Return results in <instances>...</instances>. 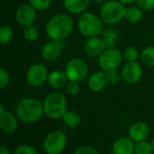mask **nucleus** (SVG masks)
I'll list each match as a JSON object with an SVG mask.
<instances>
[{
  "mask_svg": "<svg viewBox=\"0 0 154 154\" xmlns=\"http://www.w3.org/2000/svg\"><path fill=\"white\" fill-rule=\"evenodd\" d=\"M153 117H154V114H153Z\"/></svg>",
  "mask_w": 154,
  "mask_h": 154,
  "instance_id": "obj_40",
  "label": "nucleus"
},
{
  "mask_svg": "<svg viewBox=\"0 0 154 154\" xmlns=\"http://www.w3.org/2000/svg\"><path fill=\"white\" fill-rule=\"evenodd\" d=\"M45 114L43 102L36 98L26 97L20 100L16 106V115L25 123L38 122Z\"/></svg>",
  "mask_w": 154,
  "mask_h": 154,
  "instance_id": "obj_2",
  "label": "nucleus"
},
{
  "mask_svg": "<svg viewBox=\"0 0 154 154\" xmlns=\"http://www.w3.org/2000/svg\"><path fill=\"white\" fill-rule=\"evenodd\" d=\"M73 26L74 23L72 17L68 14L60 13L48 19L45 31L49 39L64 42L72 34Z\"/></svg>",
  "mask_w": 154,
  "mask_h": 154,
  "instance_id": "obj_1",
  "label": "nucleus"
},
{
  "mask_svg": "<svg viewBox=\"0 0 154 154\" xmlns=\"http://www.w3.org/2000/svg\"><path fill=\"white\" fill-rule=\"evenodd\" d=\"M28 3L36 11L42 12L47 10L51 7L52 0H28Z\"/></svg>",
  "mask_w": 154,
  "mask_h": 154,
  "instance_id": "obj_28",
  "label": "nucleus"
},
{
  "mask_svg": "<svg viewBox=\"0 0 154 154\" xmlns=\"http://www.w3.org/2000/svg\"><path fill=\"white\" fill-rule=\"evenodd\" d=\"M73 154H100L99 151L92 147V146H89V145H83V146H80L77 148Z\"/></svg>",
  "mask_w": 154,
  "mask_h": 154,
  "instance_id": "obj_34",
  "label": "nucleus"
},
{
  "mask_svg": "<svg viewBox=\"0 0 154 154\" xmlns=\"http://www.w3.org/2000/svg\"><path fill=\"white\" fill-rule=\"evenodd\" d=\"M121 3H122L123 5H125L126 7L127 6H131V5H133L134 3H136V0H119Z\"/></svg>",
  "mask_w": 154,
  "mask_h": 154,
  "instance_id": "obj_36",
  "label": "nucleus"
},
{
  "mask_svg": "<svg viewBox=\"0 0 154 154\" xmlns=\"http://www.w3.org/2000/svg\"><path fill=\"white\" fill-rule=\"evenodd\" d=\"M126 6L119 0H107L103 2L99 10V17L107 26H114L124 19Z\"/></svg>",
  "mask_w": 154,
  "mask_h": 154,
  "instance_id": "obj_5",
  "label": "nucleus"
},
{
  "mask_svg": "<svg viewBox=\"0 0 154 154\" xmlns=\"http://www.w3.org/2000/svg\"><path fill=\"white\" fill-rule=\"evenodd\" d=\"M18 127V118L11 112H5L0 116V130L5 133H12Z\"/></svg>",
  "mask_w": 154,
  "mask_h": 154,
  "instance_id": "obj_17",
  "label": "nucleus"
},
{
  "mask_svg": "<svg viewBox=\"0 0 154 154\" xmlns=\"http://www.w3.org/2000/svg\"><path fill=\"white\" fill-rule=\"evenodd\" d=\"M23 36L24 38L28 42H35L39 37V31L36 26L31 25L28 26H26L23 31Z\"/></svg>",
  "mask_w": 154,
  "mask_h": 154,
  "instance_id": "obj_25",
  "label": "nucleus"
},
{
  "mask_svg": "<svg viewBox=\"0 0 154 154\" xmlns=\"http://www.w3.org/2000/svg\"><path fill=\"white\" fill-rule=\"evenodd\" d=\"M0 154H11V152L8 147L3 144H0Z\"/></svg>",
  "mask_w": 154,
  "mask_h": 154,
  "instance_id": "obj_35",
  "label": "nucleus"
},
{
  "mask_svg": "<svg viewBox=\"0 0 154 154\" xmlns=\"http://www.w3.org/2000/svg\"><path fill=\"white\" fill-rule=\"evenodd\" d=\"M149 127L143 122H133L128 130V137H130L134 142L147 140L149 137Z\"/></svg>",
  "mask_w": 154,
  "mask_h": 154,
  "instance_id": "obj_15",
  "label": "nucleus"
},
{
  "mask_svg": "<svg viewBox=\"0 0 154 154\" xmlns=\"http://www.w3.org/2000/svg\"><path fill=\"white\" fill-rule=\"evenodd\" d=\"M6 112V109H5V105L2 103H0V116H1L4 112Z\"/></svg>",
  "mask_w": 154,
  "mask_h": 154,
  "instance_id": "obj_37",
  "label": "nucleus"
},
{
  "mask_svg": "<svg viewBox=\"0 0 154 154\" xmlns=\"http://www.w3.org/2000/svg\"><path fill=\"white\" fill-rule=\"evenodd\" d=\"M135 4L144 12L154 9V0H136Z\"/></svg>",
  "mask_w": 154,
  "mask_h": 154,
  "instance_id": "obj_33",
  "label": "nucleus"
},
{
  "mask_svg": "<svg viewBox=\"0 0 154 154\" xmlns=\"http://www.w3.org/2000/svg\"><path fill=\"white\" fill-rule=\"evenodd\" d=\"M43 106L45 114L47 117L58 120L67 111V99L63 93L54 90L45 97Z\"/></svg>",
  "mask_w": 154,
  "mask_h": 154,
  "instance_id": "obj_3",
  "label": "nucleus"
},
{
  "mask_svg": "<svg viewBox=\"0 0 154 154\" xmlns=\"http://www.w3.org/2000/svg\"><path fill=\"white\" fill-rule=\"evenodd\" d=\"M122 80L128 85H135L139 83L143 75V68L140 63L136 62H126L121 70Z\"/></svg>",
  "mask_w": 154,
  "mask_h": 154,
  "instance_id": "obj_10",
  "label": "nucleus"
},
{
  "mask_svg": "<svg viewBox=\"0 0 154 154\" xmlns=\"http://www.w3.org/2000/svg\"><path fill=\"white\" fill-rule=\"evenodd\" d=\"M63 72L66 74L68 81L81 83L88 77L89 66L85 60L74 57L65 63Z\"/></svg>",
  "mask_w": 154,
  "mask_h": 154,
  "instance_id": "obj_6",
  "label": "nucleus"
},
{
  "mask_svg": "<svg viewBox=\"0 0 154 154\" xmlns=\"http://www.w3.org/2000/svg\"><path fill=\"white\" fill-rule=\"evenodd\" d=\"M150 145H151V148L153 149V152H154V138L150 140Z\"/></svg>",
  "mask_w": 154,
  "mask_h": 154,
  "instance_id": "obj_39",
  "label": "nucleus"
},
{
  "mask_svg": "<svg viewBox=\"0 0 154 154\" xmlns=\"http://www.w3.org/2000/svg\"><path fill=\"white\" fill-rule=\"evenodd\" d=\"M107 85L109 84L107 81L106 72L101 69L91 73L88 76L87 85L93 93H100L103 91L106 88Z\"/></svg>",
  "mask_w": 154,
  "mask_h": 154,
  "instance_id": "obj_14",
  "label": "nucleus"
},
{
  "mask_svg": "<svg viewBox=\"0 0 154 154\" xmlns=\"http://www.w3.org/2000/svg\"><path fill=\"white\" fill-rule=\"evenodd\" d=\"M135 142L130 137L117 139L112 147V154H134Z\"/></svg>",
  "mask_w": 154,
  "mask_h": 154,
  "instance_id": "obj_16",
  "label": "nucleus"
},
{
  "mask_svg": "<svg viewBox=\"0 0 154 154\" xmlns=\"http://www.w3.org/2000/svg\"><path fill=\"white\" fill-rule=\"evenodd\" d=\"M46 83L54 90L59 91L65 87V85L68 83V79L64 72L59 70H54L49 72Z\"/></svg>",
  "mask_w": 154,
  "mask_h": 154,
  "instance_id": "obj_18",
  "label": "nucleus"
},
{
  "mask_svg": "<svg viewBox=\"0 0 154 154\" xmlns=\"http://www.w3.org/2000/svg\"><path fill=\"white\" fill-rule=\"evenodd\" d=\"M65 92L70 96H76L80 92V83L68 81L67 85L64 87Z\"/></svg>",
  "mask_w": 154,
  "mask_h": 154,
  "instance_id": "obj_30",
  "label": "nucleus"
},
{
  "mask_svg": "<svg viewBox=\"0 0 154 154\" xmlns=\"http://www.w3.org/2000/svg\"><path fill=\"white\" fill-rule=\"evenodd\" d=\"M134 154H153L150 142H148L147 140L135 142Z\"/></svg>",
  "mask_w": 154,
  "mask_h": 154,
  "instance_id": "obj_26",
  "label": "nucleus"
},
{
  "mask_svg": "<svg viewBox=\"0 0 154 154\" xmlns=\"http://www.w3.org/2000/svg\"><path fill=\"white\" fill-rule=\"evenodd\" d=\"M66 134L62 131H53L45 138L43 148L47 154H62L66 148Z\"/></svg>",
  "mask_w": 154,
  "mask_h": 154,
  "instance_id": "obj_8",
  "label": "nucleus"
},
{
  "mask_svg": "<svg viewBox=\"0 0 154 154\" xmlns=\"http://www.w3.org/2000/svg\"><path fill=\"white\" fill-rule=\"evenodd\" d=\"M10 82V75L7 70L0 67V90L5 89Z\"/></svg>",
  "mask_w": 154,
  "mask_h": 154,
  "instance_id": "obj_32",
  "label": "nucleus"
},
{
  "mask_svg": "<svg viewBox=\"0 0 154 154\" xmlns=\"http://www.w3.org/2000/svg\"><path fill=\"white\" fill-rule=\"evenodd\" d=\"M64 47V42L49 39L41 48V56L46 62H54L61 56Z\"/></svg>",
  "mask_w": 154,
  "mask_h": 154,
  "instance_id": "obj_11",
  "label": "nucleus"
},
{
  "mask_svg": "<svg viewBox=\"0 0 154 154\" xmlns=\"http://www.w3.org/2000/svg\"><path fill=\"white\" fill-rule=\"evenodd\" d=\"M140 60L148 67H154V46L149 45L140 52Z\"/></svg>",
  "mask_w": 154,
  "mask_h": 154,
  "instance_id": "obj_23",
  "label": "nucleus"
},
{
  "mask_svg": "<svg viewBox=\"0 0 154 154\" xmlns=\"http://www.w3.org/2000/svg\"><path fill=\"white\" fill-rule=\"evenodd\" d=\"M144 16V11L140 9L137 5L127 6L124 13V19L131 24H138L140 23Z\"/></svg>",
  "mask_w": 154,
  "mask_h": 154,
  "instance_id": "obj_21",
  "label": "nucleus"
},
{
  "mask_svg": "<svg viewBox=\"0 0 154 154\" xmlns=\"http://www.w3.org/2000/svg\"><path fill=\"white\" fill-rule=\"evenodd\" d=\"M13 154H38V151L32 145L23 144V145L18 146L15 149Z\"/></svg>",
  "mask_w": 154,
  "mask_h": 154,
  "instance_id": "obj_31",
  "label": "nucleus"
},
{
  "mask_svg": "<svg viewBox=\"0 0 154 154\" xmlns=\"http://www.w3.org/2000/svg\"><path fill=\"white\" fill-rule=\"evenodd\" d=\"M49 72L47 67L44 63H35L31 65L26 74V78L27 83L34 86L39 87L47 82Z\"/></svg>",
  "mask_w": 154,
  "mask_h": 154,
  "instance_id": "obj_9",
  "label": "nucleus"
},
{
  "mask_svg": "<svg viewBox=\"0 0 154 154\" xmlns=\"http://www.w3.org/2000/svg\"><path fill=\"white\" fill-rule=\"evenodd\" d=\"M106 48L107 47L100 35L88 37L83 45V50L85 54L87 57L93 59L98 58Z\"/></svg>",
  "mask_w": 154,
  "mask_h": 154,
  "instance_id": "obj_13",
  "label": "nucleus"
},
{
  "mask_svg": "<svg viewBox=\"0 0 154 154\" xmlns=\"http://www.w3.org/2000/svg\"><path fill=\"white\" fill-rule=\"evenodd\" d=\"M61 119L65 126L69 128H72V129L79 127L82 122V118L80 114L72 110H67L63 113Z\"/></svg>",
  "mask_w": 154,
  "mask_h": 154,
  "instance_id": "obj_22",
  "label": "nucleus"
},
{
  "mask_svg": "<svg viewBox=\"0 0 154 154\" xmlns=\"http://www.w3.org/2000/svg\"><path fill=\"white\" fill-rule=\"evenodd\" d=\"M105 72H106V77H107V81L109 85H117L122 80V75H121V72H118V69L111 70Z\"/></svg>",
  "mask_w": 154,
  "mask_h": 154,
  "instance_id": "obj_29",
  "label": "nucleus"
},
{
  "mask_svg": "<svg viewBox=\"0 0 154 154\" xmlns=\"http://www.w3.org/2000/svg\"><path fill=\"white\" fill-rule=\"evenodd\" d=\"M76 26L83 36L88 38L101 35L103 30V22L99 16L92 12H85L79 15Z\"/></svg>",
  "mask_w": 154,
  "mask_h": 154,
  "instance_id": "obj_4",
  "label": "nucleus"
},
{
  "mask_svg": "<svg viewBox=\"0 0 154 154\" xmlns=\"http://www.w3.org/2000/svg\"><path fill=\"white\" fill-rule=\"evenodd\" d=\"M122 56L126 62H136L140 58V52L136 47L130 45L122 51Z\"/></svg>",
  "mask_w": 154,
  "mask_h": 154,
  "instance_id": "obj_24",
  "label": "nucleus"
},
{
  "mask_svg": "<svg viewBox=\"0 0 154 154\" xmlns=\"http://www.w3.org/2000/svg\"><path fill=\"white\" fill-rule=\"evenodd\" d=\"M100 36L103 40L107 48H113L116 47V45L119 41L120 33L115 27L108 26V27L103 28Z\"/></svg>",
  "mask_w": 154,
  "mask_h": 154,
  "instance_id": "obj_20",
  "label": "nucleus"
},
{
  "mask_svg": "<svg viewBox=\"0 0 154 154\" xmlns=\"http://www.w3.org/2000/svg\"><path fill=\"white\" fill-rule=\"evenodd\" d=\"M13 31L9 26H0V45L8 44L13 38Z\"/></svg>",
  "mask_w": 154,
  "mask_h": 154,
  "instance_id": "obj_27",
  "label": "nucleus"
},
{
  "mask_svg": "<svg viewBox=\"0 0 154 154\" xmlns=\"http://www.w3.org/2000/svg\"><path fill=\"white\" fill-rule=\"evenodd\" d=\"M91 0H63V7L71 15H81L86 11Z\"/></svg>",
  "mask_w": 154,
  "mask_h": 154,
  "instance_id": "obj_19",
  "label": "nucleus"
},
{
  "mask_svg": "<svg viewBox=\"0 0 154 154\" xmlns=\"http://www.w3.org/2000/svg\"><path fill=\"white\" fill-rule=\"evenodd\" d=\"M16 21L21 26H28L35 25L37 17V11L28 3L23 4L16 11Z\"/></svg>",
  "mask_w": 154,
  "mask_h": 154,
  "instance_id": "obj_12",
  "label": "nucleus"
},
{
  "mask_svg": "<svg viewBox=\"0 0 154 154\" xmlns=\"http://www.w3.org/2000/svg\"><path fill=\"white\" fill-rule=\"evenodd\" d=\"M91 1H94V2H95L97 4H103V2L107 1V0H91Z\"/></svg>",
  "mask_w": 154,
  "mask_h": 154,
  "instance_id": "obj_38",
  "label": "nucleus"
},
{
  "mask_svg": "<svg viewBox=\"0 0 154 154\" xmlns=\"http://www.w3.org/2000/svg\"><path fill=\"white\" fill-rule=\"evenodd\" d=\"M123 61L122 52H121L116 47L106 48L97 58L100 69L104 72L118 69L122 64Z\"/></svg>",
  "mask_w": 154,
  "mask_h": 154,
  "instance_id": "obj_7",
  "label": "nucleus"
}]
</instances>
